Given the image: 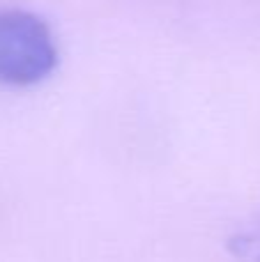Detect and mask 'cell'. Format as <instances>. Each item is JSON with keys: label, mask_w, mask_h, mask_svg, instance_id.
<instances>
[{"label": "cell", "mask_w": 260, "mask_h": 262, "mask_svg": "<svg viewBox=\"0 0 260 262\" xmlns=\"http://www.w3.org/2000/svg\"><path fill=\"white\" fill-rule=\"evenodd\" d=\"M230 251L247 262H260V216L251 228L230 239Z\"/></svg>", "instance_id": "7a4b0ae2"}, {"label": "cell", "mask_w": 260, "mask_h": 262, "mask_svg": "<svg viewBox=\"0 0 260 262\" xmlns=\"http://www.w3.org/2000/svg\"><path fill=\"white\" fill-rule=\"evenodd\" d=\"M55 67L58 44L49 23L28 9H0V85H37Z\"/></svg>", "instance_id": "6da1fadb"}]
</instances>
